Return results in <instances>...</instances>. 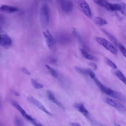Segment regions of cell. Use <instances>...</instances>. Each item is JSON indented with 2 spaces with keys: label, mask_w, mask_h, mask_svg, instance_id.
I'll use <instances>...</instances> for the list:
<instances>
[{
  "label": "cell",
  "mask_w": 126,
  "mask_h": 126,
  "mask_svg": "<svg viewBox=\"0 0 126 126\" xmlns=\"http://www.w3.org/2000/svg\"><path fill=\"white\" fill-rule=\"evenodd\" d=\"M47 6L44 4L41 7L40 13V20L41 25L43 28H46L49 24V12Z\"/></svg>",
  "instance_id": "cell-1"
},
{
  "label": "cell",
  "mask_w": 126,
  "mask_h": 126,
  "mask_svg": "<svg viewBox=\"0 0 126 126\" xmlns=\"http://www.w3.org/2000/svg\"><path fill=\"white\" fill-rule=\"evenodd\" d=\"M78 8L83 14L90 19H92V15L88 4L84 0H75Z\"/></svg>",
  "instance_id": "cell-2"
},
{
  "label": "cell",
  "mask_w": 126,
  "mask_h": 126,
  "mask_svg": "<svg viewBox=\"0 0 126 126\" xmlns=\"http://www.w3.org/2000/svg\"><path fill=\"white\" fill-rule=\"evenodd\" d=\"M95 39L98 43L112 54L114 55L117 54V50L114 46L109 41L104 38L99 37H96Z\"/></svg>",
  "instance_id": "cell-3"
},
{
  "label": "cell",
  "mask_w": 126,
  "mask_h": 126,
  "mask_svg": "<svg viewBox=\"0 0 126 126\" xmlns=\"http://www.w3.org/2000/svg\"><path fill=\"white\" fill-rule=\"evenodd\" d=\"M57 1L64 12L69 13L72 12L74 5L71 0H57Z\"/></svg>",
  "instance_id": "cell-4"
},
{
  "label": "cell",
  "mask_w": 126,
  "mask_h": 126,
  "mask_svg": "<svg viewBox=\"0 0 126 126\" xmlns=\"http://www.w3.org/2000/svg\"><path fill=\"white\" fill-rule=\"evenodd\" d=\"M27 99L28 102L33 104L38 108L50 116H52V114L46 109L44 106L33 96H28Z\"/></svg>",
  "instance_id": "cell-5"
},
{
  "label": "cell",
  "mask_w": 126,
  "mask_h": 126,
  "mask_svg": "<svg viewBox=\"0 0 126 126\" xmlns=\"http://www.w3.org/2000/svg\"><path fill=\"white\" fill-rule=\"evenodd\" d=\"M43 33L48 47L50 49H52L54 45L55 42L51 34L48 30H47L46 32H44Z\"/></svg>",
  "instance_id": "cell-6"
},
{
  "label": "cell",
  "mask_w": 126,
  "mask_h": 126,
  "mask_svg": "<svg viewBox=\"0 0 126 126\" xmlns=\"http://www.w3.org/2000/svg\"><path fill=\"white\" fill-rule=\"evenodd\" d=\"M12 40L7 35L2 34L0 36V45L1 46L8 47L12 44Z\"/></svg>",
  "instance_id": "cell-7"
},
{
  "label": "cell",
  "mask_w": 126,
  "mask_h": 126,
  "mask_svg": "<svg viewBox=\"0 0 126 126\" xmlns=\"http://www.w3.org/2000/svg\"><path fill=\"white\" fill-rule=\"evenodd\" d=\"M0 10L4 13L12 14L17 12L18 9L15 7L6 5H2L0 7Z\"/></svg>",
  "instance_id": "cell-8"
},
{
  "label": "cell",
  "mask_w": 126,
  "mask_h": 126,
  "mask_svg": "<svg viewBox=\"0 0 126 126\" xmlns=\"http://www.w3.org/2000/svg\"><path fill=\"white\" fill-rule=\"evenodd\" d=\"M106 103L119 110L124 111L125 109L122 105L115 100L111 98H107L106 99Z\"/></svg>",
  "instance_id": "cell-9"
},
{
  "label": "cell",
  "mask_w": 126,
  "mask_h": 126,
  "mask_svg": "<svg viewBox=\"0 0 126 126\" xmlns=\"http://www.w3.org/2000/svg\"><path fill=\"white\" fill-rule=\"evenodd\" d=\"M114 98L119 99L122 101H125V99L123 96L114 91L108 88L105 93Z\"/></svg>",
  "instance_id": "cell-10"
},
{
  "label": "cell",
  "mask_w": 126,
  "mask_h": 126,
  "mask_svg": "<svg viewBox=\"0 0 126 126\" xmlns=\"http://www.w3.org/2000/svg\"><path fill=\"white\" fill-rule=\"evenodd\" d=\"M47 94L48 98L49 100L55 103L59 107L63 109H64L65 108L63 105L55 97L54 94L50 91H47Z\"/></svg>",
  "instance_id": "cell-11"
},
{
  "label": "cell",
  "mask_w": 126,
  "mask_h": 126,
  "mask_svg": "<svg viewBox=\"0 0 126 126\" xmlns=\"http://www.w3.org/2000/svg\"><path fill=\"white\" fill-rule=\"evenodd\" d=\"M74 108L78 110L85 116H87L89 114V112L82 103H76L74 105Z\"/></svg>",
  "instance_id": "cell-12"
},
{
  "label": "cell",
  "mask_w": 126,
  "mask_h": 126,
  "mask_svg": "<svg viewBox=\"0 0 126 126\" xmlns=\"http://www.w3.org/2000/svg\"><path fill=\"white\" fill-rule=\"evenodd\" d=\"M93 2L100 6L109 11L110 3L106 0H93Z\"/></svg>",
  "instance_id": "cell-13"
},
{
  "label": "cell",
  "mask_w": 126,
  "mask_h": 126,
  "mask_svg": "<svg viewBox=\"0 0 126 126\" xmlns=\"http://www.w3.org/2000/svg\"><path fill=\"white\" fill-rule=\"evenodd\" d=\"M101 31L105 34V35L107 36L110 40L117 47L118 46V43L117 41L116 38L114 36L111 34L107 31L106 30L104 29H101Z\"/></svg>",
  "instance_id": "cell-14"
},
{
  "label": "cell",
  "mask_w": 126,
  "mask_h": 126,
  "mask_svg": "<svg viewBox=\"0 0 126 126\" xmlns=\"http://www.w3.org/2000/svg\"><path fill=\"white\" fill-rule=\"evenodd\" d=\"M95 24L98 26H102L108 24V22L105 19L100 17H95L94 19Z\"/></svg>",
  "instance_id": "cell-15"
},
{
  "label": "cell",
  "mask_w": 126,
  "mask_h": 126,
  "mask_svg": "<svg viewBox=\"0 0 126 126\" xmlns=\"http://www.w3.org/2000/svg\"><path fill=\"white\" fill-rule=\"evenodd\" d=\"M11 103L12 105L24 117L27 114L25 110L18 103L14 100H12Z\"/></svg>",
  "instance_id": "cell-16"
},
{
  "label": "cell",
  "mask_w": 126,
  "mask_h": 126,
  "mask_svg": "<svg viewBox=\"0 0 126 126\" xmlns=\"http://www.w3.org/2000/svg\"><path fill=\"white\" fill-rule=\"evenodd\" d=\"M122 6L121 4H109V11H119Z\"/></svg>",
  "instance_id": "cell-17"
},
{
  "label": "cell",
  "mask_w": 126,
  "mask_h": 126,
  "mask_svg": "<svg viewBox=\"0 0 126 126\" xmlns=\"http://www.w3.org/2000/svg\"><path fill=\"white\" fill-rule=\"evenodd\" d=\"M115 74L118 78L126 85V78L122 72L118 70L115 71Z\"/></svg>",
  "instance_id": "cell-18"
},
{
  "label": "cell",
  "mask_w": 126,
  "mask_h": 126,
  "mask_svg": "<svg viewBox=\"0 0 126 126\" xmlns=\"http://www.w3.org/2000/svg\"><path fill=\"white\" fill-rule=\"evenodd\" d=\"M80 50L82 54L86 59L92 60L94 59V56L88 54L83 49L80 48Z\"/></svg>",
  "instance_id": "cell-19"
},
{
  "label": "cell",
  "mask_w": 126,
  "mask_h": 126,
  "mask_svg": "<svg viewBox=\"0 0 126 126\" xmlns=\"http://www.w3.org/2000/svg\"><path fill=\"white\" fill-rule=\"evenodd\" d=\"M31 83L34 88L36 89H40L43 88V84L39 83L35 79L32 78L31 79Z\"/></svg>",
  "instance_id": "cell-20"
},
{
  "label": "cell",
  "mask_w": 126,
  "mask_h": 126,
  "mask_svg": "<svg viewBox=\"0 0 126 126\" xmlns=\"http://www.w3.org/2000/svg\"><path fill=\"white\" fill-rule=\"evenodd\" d=\"M75 71L83 75H88L87 69H84L80 67L76 66L75 67Z\"/></svg>",
  "instance_id": "cell-21"
},
{
  "label": "cell",
  "mask_w": 126,
  "mask_h": 126,
  "mask_svg": "<svg viewBox=\"0 0 126 126\" xmlns=\"http://www.w3.org/2000/svg\"><path fill=\"white\" fill-rule=\"evenodd\" d=\"M72 34L73 36L78 42H82V38L80 34L74 28L73 29Z\"/></svg>",
  "instance_id": "cell-22"
},
{
  "label": "cell",
  "mask_w": 126,
  "mask_h": 126,
  "mask_svg": "<svg viewBox=\"0 0 126 126\" xmlns=\"http://www.w3.org/2000/svg\"><path fill=\"white\" fill-rule=\"evenodd\" d=\"M105 61L107 64L114 69H117V66L115 64L108 58H106Z\"/></svg>",
  "instance_id": "cell-23"
},
{
  "label": "cell",
  "mask_w": 126,
  "mask_h": 126,
  "mask_svg": "<svg viewBox=\"0 0 126 126\" xmlns=\"http://www.w3.org/2000/svg\"><path fill=\"white\" fill-rule=\"evenodd\" d=\"M46 66L51 74L55 78H57L58 74L56 71L48 65H46Z\"/></svg>",
  "instance_id": "cell-24"
},
{
  "label": "cell",
  "mask_w": 126,
  "mask_h": 126,
  "mask_svg": "<svg viewBox=\"0 0 126 126\" xmlns=\"http://www.w3.org/2000/svg\"><path fill=\"white\" fill-rule=\"evenodd\" d=\"M122 6L119 11L124 15L126 16V4L123 3H121Z\"/></svg>",
  "instance_id": "cell-25"
},
{
  "label": "cell",
  "mask_w": 126,
  "mask_h": 126,
  "mask_svg": "<svg viewBox=\"0 0 126 126\" xmlns=\"http://www.w3.org/2000/svg\"><path fill=\"white\" fill-rule=\"evenodd\" d=\"M15 124L16 126H24V123L18 117H16L15 120Z\"/></svg>",
  "instance_id": "cell-26"
},
{
  "label": "cell",
  "mask_w": 126,
  "mask_h": 126,
  "mask_svg": "<svg viewBox=\"0 0 126 126\" xmlns=\"http://www.w3.org/2000/svg\"><path fill=\"white\" fill-rule=\"evenodd\" d=\"M120 50L124 55L126 58V48L122 45L120 44L119 45Z\"/></svg>",
  "instance_id": "cell-27"
},
{
  "label": "cell",
  "mask_w": 126,
  "mask_h": 126,
  "mask_svg": "<svg viewBox=\"0 0 126 126\" xmlns=\"http://www.w3.org/2000/svg\"><path fill=\"white\" fill-rule=\"evenodd\" d=\"M89 65L91 66L95 71H96L97 70L98 68L97 66L95 63H90L89 64Z\"/></svg>",
  "instance_id": "cell-28"
},
{
  "label": "cell",
  "mask_w": 126,
  "mask_h": 126,
  "mask_svg": "<svg viewBox=\"0 0 126 126\" xmlns=\"http://www.w3.org/2000/svg\"><path fill=\"white\" fill-rule=\"evenodd\" d=\"M22 70L24 73L27 75H30L31 74L24 67H23L22 68Z\"/></svg>",
  "instance_id": "cell-29"
},
{
  "label": "cell",
  "mask_w": 126,
  "mask_h": 126,
  "mask_svg": "<svg viewBox=\"0 0 126 126\" xmlns=\"http://www.w3.org/2000/svg\"><path fill=\"white\" fill-rule=\"evenodd\" d=\"M115 16L117 17L118 18L119 20L120 21H121L122 20V18L118 14L117 12L115 13Z\"/></svg>",
  "instance_id": "cell-30"
},
{
  "label": "cell",
  "mask_w": 126,
  "mask_h": 126,
  "mask_svg": "<svg viewBox=\"0 0 126 126\" xmlns=\"http://www.w3.org/2000/svg\"><path fill=\"white\" fill-rule=\"evenodd\" d=\"M71 124L72 126H81L79 124L77 123H71Z\"/></svg>",
  "instance_id": "cell-31"
},
{
  "label": "cell",
  "mask_w": 126,
  "mask_h": 126,
  "mask_svg": "<svg viewBox=\"0 0 126 126\" xmlns=\"http://www.w3.org/2000/svg\"><path fill=\"white\" fill-rule=\"evenodd\" d=\"M13 93L14 95L17 96H20V94H19L17 92L15 91H14L13 92Z\"/></svg>",
  "instance_id": "cell-32"
},
{
  "label": "cell",
  "mask_w": 126,
  "mask_h": 126,
  "mask_svg": "<svg viewBox=\"0 0 126 126\" xmlns=\"http://www.w3.org/2000/svg\"><path fill=\"white\" fill-rule=\"evenodd\" d=\"M114 124L115 125V126H120V125L118 124L116 122H114Z\"/></svg>",
  "instance_id": "cell-33"
}]
</instances>
